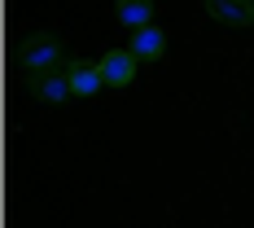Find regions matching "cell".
<instances>
[{
    "label": "cell",
    "mask_w": 254,
    "mask_h": 228,
    "mask_svg": "<svg viewBox=\"0 0 254 228\" xmlns=\"http://www.w3.org/2000/svg\"><path fill=\"white\" fill-rule=\"evenodd\" d=\"M13 66L31 75H53V71H66L70 66V57H66V44L53 35V31H31L26 40H18V49H13Z\"/></svg>",
    "instance_id": "obj_1"
},
{
    "label": "cell",
    "mask_w": 254,
    "mask_h": 228,
    "mask_svg": "<svg viewBox=\"0 0 254 228\" xmlns=\"http://www.w3.org/2000/svg\"><path fill=\"white\" fill-rule=\"evenodd\" d=\"M66 79H70V97H97L101 92V62H92V57H70V66H66Z\"/></svg>",
    "instance_id": "obj_2"
},
{
    "label": "cell",
    "mask_w": 254,
    "mask_h": 228,
    "mask_svg": "<svg viewBox=\"0 0 254 228\" xmlns=\"http://www.w3.org/2000/svg\"><path fill=\"white\" fill-rule=\"evenodd\" d=\"M136 53L131 49H110L101 53V75H105V88H127V83H136Z\"/></svg>",
    "instance_id": "obj_3"
},
{
    "label": "cell",
    "mask_w": 254,
    "mask_h": 228,
    "mask_svg": "<svg viewBox=\"0 0 254 228\" xmlns=\"http://www.w3.org/2000/svg\"><path fill=\"white\" fill-rule=\"evenodd\" d=\"M206 18L219 26H254V0H206Z\"/></svg>",
    "instance_id": "obj_4"
},
{
    "label": "cell",
    "mask_w": 254,
    "mask_h": 228,
    "mask_svg": "<svg viewBox=\"0 0 254 228\" xmlns=\"http://www.w3.org/2000/svg\"><path fill=\"white\" fill-rule=\"evenodd\" d=\"M26 92L35 97V101L44 105H57L70 97V79H66V71H53V75H31L26 79Z\"/></svg>",
    "instance_id": "obj_5"
},
{
    "label": "cell",
    "mask_w": 254,
    "mask_h": 228,
    "mask_svg": "<svg viewBox=\"0 0 254 228\" xmlns=\"http://www.w3.org/2000/svg\"><path fill=\"white\" fill-rule=\"evenodd\" d=\"M127 49L136 53V62H158L167 53V31L162 26H145V31H131V44Z\"/></svg>",
    "instance_id": "obj_6"
},
{
    "label": "cell",
    "mask_w": 254,
    "mask_h": 228,
    "mask_svg": "<svg viewBox=\"0 0 254 228\" xmlns=\"http://www.w3.org/2000/svg\"><path fill=\"white\" fill-rule=\"evenodd\" d=\"M114 13H119V22L123 26H131V31H145V26H153V9L149 0H119L114 4Z\"/></svg>",
    "instance_id": "obj_7"
}]
</instances>
